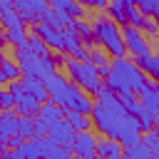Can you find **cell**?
I'll return each mask as SVG.
<instances>
[{
  "label": "cell",
  "instance_id": "1",
  "mask_svg": "<svg viewBox=\"0 0 159 159\" xmlns=\"http://www.w3.org/2000/svg\"><path fill=\"white\" fill-rule=\"evenodd\" d=\"M144 82H147V75L134 65V60H127V57L109 60V72L104 77V84L112 92H139Z\"/></svg>",
  "mask_w": 159,
  "mask_h": 159
},
{
  "label": "cell",
  "instance_id": "2",
  "mask_svg": "<svg viewBox=\"0 0 159 159\" xmlns=\"http://www.w3.org/2000/svg\"><path fill=\"white\" fill-rule=\"evenodd\" d=\"M92 35L94 42L102 45V50L109 57H127V47L122 40V27L109 17H94L92 20Z\"/></svg>",
  "mask_w": 159,
  "mask_h": 159
},
{
  "label": "cell",
  "instance_id": "3",
  "mask_svg": "<svg viewBox=\"0 0 159 159\" xmlns=\"http://www.w3.org/2000/svg\"><path fill=\"white\" fill-rule=\"evenodd\" d=\"M15 62L20 65L22 77L45 80V77H50L52 72H57V65H55L52 55H47V57H37V55H32V52H30V47H27V45L15 47Z\"/></svg>",
  "mask_w": 159,
  "mask_h": 159
},
{
  "label": "cell",
  "instance_id": "4",
  "mask_svg": "<svg viewBox=\"0 0 159 159\" xmlns=\"http://www.w3.org/2000/svg\"><path fill=\"white\" fill-rule=\"evenodd\" d=\"M65 70H67L70 82L77 84L80 89H84L87 94H94V89L102 84V77H99L97 67H94L89 60H72V57H65Z\"/></svg>",
  "mask_w": 159,
  "mask_h": 159
},
{
  "label": "cell",
  "instance_id": "5",
  "mask_svg": "<svg viewBox=\"0 0 159 159\" xmlns=\"http://www.w3.org/2000/svg\"><path fill=\"white\" fill-rule=\"evenodd\" d=\"M122 40H124V47H127V55L134 60V57H144V55H152L149 50V40L147 35L134 27V25H122Z\"/></svg>",
  "mask_w": 159,
  "mask_h": 159
},
{
  "label": "cell",
  "instance_id": "6",
  "mask_svg": "<svg viewBox=\"0 0 159 159\" xmlns=\"http://www.w3.org/2000/svg\"><path fill=\"white\" fill-rule=\"evenodd\" d=\"M94 147H97V134L92 129H84V132H75L70 152L75 154V159H94Z\"/></svg>",
  "mask_w": 159,
  "mask_h": 159
},
{
  "label": "cell",
  "instance_id": "7",
  "mask_svg": "<svg viewBox=\"0 0 159 159\" xmlns=\"http://www.w3.org/2000/svg\"><path fill=\"white\" fill-rule=\"evenodd\" d=\"M32 35H37L50 50L65 52V30L52 27V25H45V22H32Z\"/></svg>",
  "mask_w": 159,
  "mask_h": 159
},
{
  "label": "cell",
  "instance_id": "8",
  "mask_svg": "<svg viewBox=\"0 0 159 159\" xmlns=\"http://www.w3.org/2000/svg\"><path fill=\"white\" fill-rule=\"evenodd\" d=\"M12 7L22 17V22H40V17L47 12V0H12Z\"/></svg>",
  "mask_w": 159,
  "mask_h": 159
},
{
  "label": "cell",
  "instance_id": "9",
  "mask_svg": "<svg viewBox=\"0 0 159 159\" xmlns=\"http://www.w3.org/2000/svg\"><path fill=\"white\" fill-rule=\"evenodd\" d=\"M45 139L52 142V144H57V147H67V149H70V144H72V139H75V129L67 124V119H62V122L47 127Z\"/></svg>",
  "mask_w": 159,
  "mask_h": 159
},
{
  "label": "cell",
  "instance_id": "10",
  "mask_svg": "<svg viewBox=\"0 0 159 159\" xmlns=\"http://www.w3.org/2000/svg\"><path fill=\"white\" fill-rule=\"evenodd\" d=\"M17 122H20V114L15 109L0 112V147H7V139L17 134Z\"/></svg>",
  "mask_w": 159,
  "mask_h": 159
},
{
  "label": "cell",
  "instance_id": "11",
  "mask_svg": "<svg viewBox=\"0 0 159 159\" xmlns=\"http://www.w3.org/2000/svg\"><path fill=\"white\" fill-rule=\"evenodd\" d=\"M134 119H137V124H139V132H142V134H144V132H152V129H154V124L159 122V109L147 107V104H142V102H139V107H137V112H134Z\"/></svg>",
  "mask_w": 159,
  "mask_h": 159
},
{
  "label": "cell",
  "instance_id": "12",
  "mask_svg": "<svg viewBox=\"0 0 159 159\" xmlns=\"http://www.w3.org/2000/svg\"><path fill=\"white\" fill-rule=\"evenodd\" d=\"M94 107V99H89V94L84 89H80L77 84H72L70 89V107L67 109H75V112H82V114H89Z\"/></svg>",
  "mask_w": 159,
  "mask_h": 159
},
{
  "label": "cell",
  "instance_id": "13",
  "mask_svg": "<svg viewBox=\"0 0 159 159\" xmlns=\"http://www.w3.org/2000/svg\"><path fill=\"white\" fill-rule=\"evenodd\" d=\"M37 119L40 122H45L47 127H52V124H57V122H62L65 119V109L60 107V104H55V102H42L40 104V112H37Z\"/></svg>",
  "mask_w": 159,
  "mask_h": 159
},
{
  "label": "cell",
  "instance_id": "14",
  "mask_svg": "<svg viewBox=\"0 0 159 159\" xmlns=\"http://www.w3.org/2000/svg\"><path fill=\"white\" fill-rule=\"evenodd\" d=\"M117 154H122V144L117 139H99L97 137V147H94V159H114Z\"/></svg>",
  "mask_w": 159,
  "mask_h": 159
},
{
  "label": "cell",
  "instance_id": "15",
  "mask_svg": "<svg viewBox=\"0 0 159 159\" xmlns=\"http://www.w3.org/2000/svg\"><path fill=\"white\" fill-rule=\"evenodd\" d=\"M20 82H22V92H25V94H30V97H35L40 104L50 99V94H47V89H45V82H42V80H35V77H22Z\"/></svg>",
  "mask_w": 159,
  "mask_h": 159
},
{
  "label": "cell",
  "instance_id": "16",
  "mask_svg": "<svg viewBox=\"0 0 159 159\" xmlns=\"http://www.w3.org/2000/svg\"><path fill=\"white\" fill-rule=\"evenodd\" d=\"M137 97L142 99V104L159 109V82H154V80H147V82L142 84V89L137 92Z\"/></svg>",
  "mask_w": 159,
  "mask_h": 159
},
{
  "label": "cell",
  "instance_id": "17",
  "mask_svg": "<svg viewBox=\"0 0 159 159\" xmlns=\"http://www.w3.org/2000/svg\"><path fill=\"white\" fill-rule=\"evenodd\" d=\"M134 65L144 72V75H149L154 82H159V50L154 52V55H144V57H134Z\"/></svg>",
  "mask_w": 159,
  "mask_h": 159
},
{
  "label": "cell",
  "instance_id": "18",
  "mask_svg": "<svg viewBox=\"0 0 159 159\" xmlns=\"http://www.w3.org/2000/svg\"><path fill=\"white\" fill-rule=\"evenodd\" d=\"M15 112L20 114V117H37V112H40V102L35 99V97H30V94H20L17 99H15Z\"/></svg>",
  "mask_w": 159,
  "mask_h": 159
},
{
  "label": "cell",
  "instance_id": "19",
  "mask_svg": "<svg viewBox=\"0 0 159 159\" xmlns=\"http://www.w3.org/2000/svg\"><path fill=\"white\" fill-rule=\"evenodd\" d=\"M20 152L25 159H42V152H45V139L42 137H30L20 144Z\"/></svg>",
  "mask_w": 159,
  "mask_h": 159
},
{
  "label": "cell",
  "instance_id": "20",
  "mask_svg": "<svg viewBox=\"0 0 159 159\" xmlns=\"http://www.w3.org/2000/svg\"><path fill=\"white\" fill-rule=\"evenodd\" d=\"M40 22H45V25H52V27H60V30H65L67 25H72V17H70L65 10H52V7H47V12L40 17Z\"/></svg>",
  "mask_w": 159,
  "mask_h": 159
},
{
  "label": "cell",
  "instance_id": "21",
  "mask_svg": "<svg viewBox=\"0 0 159 159\" xmlns=\"http://www.w3.org/2000/svg\"><path fill=\"white\" fill-rule=\"evenodd\" d=\"M72 30L77 32V37H80V42L89 50V47H94V35H92V22H87V20H72Z\"/></svg>",
  "mask_w": 159,
  "mask_h": 159
},
{
  "label": "cell",
  "instance_id": "22",
  "mask_svg": "<svg viewBox=\"0 0 159 159\" xmlns=\"http://www.w3.org/2000/svg\"><path fill=\"white\" fill-rule=\"evenodd\" d=\"M109 55L104 52V50H99V47H89V62L97 67V72H99V77L104 80L107 77V72H109Z\"/></svg>",
  "mask_w": 159,
  "mask_h": 159
},
{
  "label": "cell",
  "instance_id": "23",
  "mask_svg": "<svg viewBox=\"0 0 159 159\" xmlns=\"http://www.w3.org/2000/svg\"><path fill=\"white\" fill-rule=\"evenodd\" d=\"M65 119H67V124H70L75 132H84V129H92V119H89V114L75 112V109H65Z\"/></svg>",
  "mask_w": 159,
  "mask_h": 159
},
{
  "label": "cell",
  "instance_id": "24",
  "mask_svg": "<svg viewBox=\"0 0 159 159\" xmlns=\"http://www.w3.org/2000/svg\"><path fill=\"white\" fill-rule=\"evenodd\" d=\"M42 159H75V154H72L67 147H57V144H52V142H47V139H45Z\"/></svg>",
  "mask_w": 159,
  "mask_h": 159
},
{
  "label": "cell",
  "instance_id": "25",
  "mask_svg": "<svg viewBox=\"0 0 159 159\" xmlns=\"http://www.w3.org/2000/svg\"><path fill=\"white\" fill-rule=\"evenodd\" d=\"M0 22H2L5 30H10V27H25V22H22V17L17 15L15 7H10V10H0Z\"/></svg>",
  "mask_w": 159,
  "mask_h": 159
},
{
  "label": "cell",
  "instance_id": "26",
  "mask_svg": "<svg viewBox=\"0 0 159 159\" xmlns=\"http://www.w3.org/2000/svg\"><path fill=\"white\" fill-rule=\"evenodd\" d=\"M122 154H124L127 159H149V157H152V149H149L144 142H139V144L124 147V149H122Z\"/></svg>",
  "mask_w": 159,
  "mask_h": 159
},
{
  "label": "cell",
  "instance_id": "27",
  "mask_svg": "<svg viewBox=\"0 0 159 159\" xmlns=\"http://www.w3.org/2000/svg\"><path fill=\"white\" fill-rule=\"evenodd\" d=\"M5 40L12 47H22V45H27V32H25V27H10V30H5Z\"/></svg>",
  "mask_w": 159,
  "mask_h": 159
},
{
  "label": "cell",
  "instance_id": "28",
  "mask_svg": "<svg viewBox=\"0 0 159 159\" xmlns=\"http://www.w3.org/2000/svg\"><path fill=\"white\" fill-rule=\"evenodd\" d=\"M0 72H2V80H5V82L20 80V75H22V70H20V65H17L15 60H2V67H0Z\"/></svg>",
  "mask_w": 159,
  "mask_h": 159
},
{
  "label": "cell",
  "instance_id": "29",
  "mask_svg": "<svg viewBox=\"0 0 159 159\" xmlns=\"http://www.w3.org/2000/svg\"><path fill=\"white\" fill-rule=\"evenodd\" d=\"M27 47H30V52L37 55V57H47V55H50V47H47L37 35H32V32L27 35Z\"/></svg>",
  "mask_w": 159,
  "mask_h": 159
},
{
  "label": "cell",
  "instance_id": "30",
  "mask_svg": "<svg viewBox=\"0 0 159 159\" xmlns=\"http://www.w3.org/2000/svg\"><path fill=\"white\" fill-rule=\"evenodd\" d=\"M117 97H119L122 107L127 109V114H134V112H137V107H139V97H137V92H117Z\"/></svg>",
  "mask_w": 159,
  "mask_h": 159
},
{
  "label": "cell",
  "instance_id": "31",
  "mask_svg": "<svg viewBox=\"0 0 159 159\" xmlns=\"http://www.w3.org/2000/svg\"><path fill=\"white\" fill-rule=\"evenodd\" d=\"M17 134H20V139L35 137V117H20V122H17Z\"/></svg>",
  "mask_w": 159,
  "mask_h": 159
},
{
  "label": "cell",
  "instance_id": "32",
  "mask_svg": "<svg viewBox=\"0 0 159 159\" xmlns=\"http://www.w3.org/2000/svg\"><path fill=\"white\" fill-rule=\"evenodd\" d=\"M132 2L142 15H149V17H152L154 10H159V0H132Z\"/></svg>",
  "mask_w": 159,
  "mask_h": 159
},
{
  "label": "cell",
  "instance_id": "33",
  "mask_svg": "<svg viewBox=\"0 0 159 159\" xmlns=\"http://www.w3.org/2000/svg\"><path fill=\"white\" fill-rule=\"evenodd\" d=\"M139 30H142L144 35H149L152 40H157V37H159V27H157V22H154L152 17H147V20L142 22V27H139Z\"/></svg>",
  "mask_w": 159,
  "mask_h": 159
},
{
  "label": "cell",
  "instance_id": "34",
  "mask_svg": "<svg viewBox=\"0 0 159 159\" xmlns=\"http://www.w3.org/2000/svg\"><path fill=\"white\" fill-rule=\"evenodd\" d=\"M5 109H15V97L7 89H0V112H5Z\"/></svg>",
  "mask_w": 159,
  "mask_h": 159
},
{
  "label": "cell",
  "instance_id": "35",
  "mask_svg": "<svg viewBox=\"0 0 159 159\" xmlns=\"http://www.w3.org/2000/svg\"><path fill=\"white\" fill-rule=\"evenodd\" d=\"M142 142H144V144H147V147H149L152 152H157V149H159V134H157L154 129H152V132H144Z\"/></svg>",
  "mask_w": 159,
  "mask_h": 159
},
{
  "label": "cell",
  "instance_id": "36",
  "mask_svg": "<svg viewBox=\"0 0 159 159\" xmlns=\"http://www.w3.org/2000/svg\"><path fill=\"white\" fill-rule=\"evenodd\" d=\"M82 7H94V10H107V2L109 0H77Z\"/></svg>",
  "mask_w": 159,
  "mask_h": 159
},
{
  "label": "cell",
  "instance_id": "37",
  "mask_svg": "<svg viewBox=\"0 0 159 159\" xmlns=\"http://www.w3.org/2000/svg\"><path fill=\"white\" fill-rule=\"evenodd\" d=\"M67 15H70V17H72V20H80V17H82V15H84V7H82V5H80V2H77V0H75V2H72V5H70V7H67Z\"/></svg>",
  "mask_w": 159,
  "mask_h": 159
},
{
  "label": "cell",
  "instance_id": "38",
  "mask_svg": "<svg viewBox=\"0 0 159 159\" xmlns=\"http://www.w3.org/2000/svg\"><path fill=\"white\" fill-rule=\"evenodd\" d=\"M7 92H10V94L17 99V97L22 94V82H20V80H12V82H7Z\"/></svg>",
  "mask_w": 159,
  "mask_h": 159
},
{
  "label": "cell",
  "instance_id": "39",
  "mask_svg": "<svg viewBox=\"0 0 159 159\" xmlns=\"http://www.w3.org/2000/svg\"><path fill=\"white\" fill-rule=\"evenodd\" d=\"M72 2H75V0H47V5H50L52 10H65V12H67V7H70Z\"/></svg>",
  "mask_w": 159,
  "mask_h": 159
},
{
  "label": "cell",
  "instance_id": "40",
  "mask_svg": "<svg viewBox=\"0 0 159 159\" xmlns=\"http://www.w3.org/2000/svg\"><path fill=\"white\" fill-rule=\"evenodd\" d=\"M45 134H47V124L35 117V137H42V139H45Z\"/></svg>",
  "mask_w": 159,
  "mask_h": 159
},
{
  "label": "cell",
  "instance_id": "41",
  "mask_svg": "<svg viewBox=\"0 0 159 159\" xmlns=\"http://www.w3.org/2000/svg\"><path fill=\"white\" fill-rule=\"evenodd\" d=\"M5 45H7V40H5V32H0V50H2Z\"/></svg>",
  "mask_w": 159,
  "mask_h": 159
},
{
  "label": "cell",
  "instance_id": "42",
  "mask_svg": "<svg viewBox=\"0 0 159 159\" xmlns=\"http://www.w3.org/2000/svg\"><path fill=\"white\" fill-rule=\"evenodd\" d=\"M152 20H154V22H157V27H159V10H154V12H152Z\"/></svg>",
  "mask_w": 159,
  "mask_h": 159
},
{
  "label": "cell",
  "instance_id": "43",
  "mask_svg": "<svg viewBox=\"0 0 159 159\" xmlns=\"http://www.w3.org/2000/svg\"><path fill=\"white\" fill-rule=\"evenodd\" d=\"M2 60H5V57H2V50H0V67H2ZM2 82H5V80H2V72H0V84H2Z\"/></svg>",
  "mask_w": 159,
  "mask_h": 159
},
{
  "label": "cell",
  "instance_id": "44",
  "mask_svg": "<svg viewBox=\"0 0 159 159\" xmlns=\"http://www.w3.org/2000/svg\"><path fill=\"white\" fill-rule=\"evenodd\" d=\"M154 132H157V134H159V122H157V124H154Z\"/></svg>",
  "mask_w": 159,
  "mask_h": 159
},
{
  "label": "cell",
  "instance_id": "45",
  "mask_svg": "<svg viewBox=\"0 0 159 159\" xmlns=\"http://www.w3.org/2000/svg\"><path fill=\"white\" fill-rule=\"evenodd\" d=\"M114 159H127V157H124V154H117V157H114Z\"/></svg>",
  "mask_w": 159,
  "mask_h": 159
},
{
  "label": "cell",
  "instance_id": "46",
  "mask_svg": "<svg viewBox=\"0 0 159 159\" xmlns=\"http://www.w3.org/2000/svg\"><path fill=\"white\" fill-rule=\"evenodd\" d=\"M149 159H159V154H152V157H149Z\"/></svg>",
  "mask_w": 159,
  "mask_h": 159
}]
</instances>
